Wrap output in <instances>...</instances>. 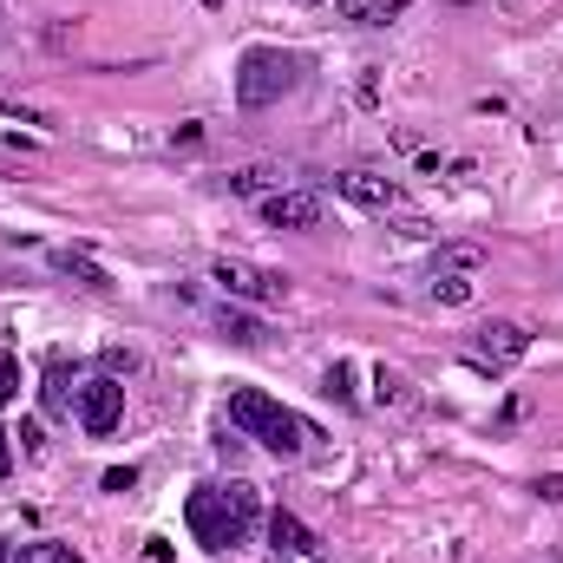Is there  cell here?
<instances>
[{"label":"cell","instance_id":"obj_19","mask_svg":"<svg viewBox=\"0 0 563 563\" xmlns=\"http://www.w3.org/2000/svg\"><path fill=\"white\" fill-rule=\"evenodd\" d=\"M13 394H20V361L0 354V407H13Z\"/></svg>","mask_w":563,"mask_h":563},{"label":"cell","instance_id":"obj_17","mask_svg":"<svg viewBox=\"0 0 563 563\" xmlns=\"http://www.w3.org/2000/svg\"><path fill=\"white\" fill-rule=\"evenodd\" d=\"M432 301L439 308H465L472 301V276H432Z\"/></svg>","mask_w":563,"mask_h":563},{"label":"cell","instance_id":"obj_6","mask_svg":"<svg viewBox=\"0 0 563 563\" xmlns=\"http://www.w3.org/2000/svg\"><path fill=\"white\" fill-rule=\"evenodd\" d=\"M217 282L230 288V301H263V308H276L282 295H288V276L256 269V263H243V256H223V263H217Z\"/></svg>","mask_w":563,"mask_h":563},{"label":"cell","instance_id":"obj_3","mask_svg":"<svg viewBox=\"0 0 563 563\" xmlns=\"http://www.w3.org/2000/svg\"><path fill=\"white\" fill-rule=\"evenodd\" d=\"M295 86H301V59L282 53V46H250L243 66H236V106H250V112L288 99Z\"/></svg>","mask_w":563,"mask_h":563},{"label":"cell","instance_id":"obj_20","mask_svg":"<svg viewBox=\"0 0 563 563\" xmlns=\"http://www.w3.org/2000/svg\"><path fill=\"white\" fill-rule=\"evenodd\" d=\"M132 485H139V472H132V465H125V472H106V492H132Z\"/></svg>","mask_w":563,"mask_h":563},{"label":"cell","instance_id":"obj_14","mask_svg":"<svg viewBox=\"0 0 563 563\" xmlns=\"http://www.w3.org/2000/svg\"><path fill=\"white\" fill-rule=\"evenodd\" d=\"M217 321H223V334H230V341H236V347H263V341H269V334H263V321H256V314H236V308H223V314H217Z\"/></svg>","mask_w":563,"mask_h":563},{"label":"cell","instance_id":"obj_12","mask_svg":"<svg viewBox=\"0 0 563 563\" xmlns=\"http://www.w3.org/2000/svg\"><path fill=\"white\" fill-rule=\"evenodd\" d=\"M407 7H413V0H347V20H361V26H394Z\"/></svg>","mask_w":563,"mask_h":563},{"label":"cell","instance_id":"obj_16","mask_svg":"<svg viewBox=\"0 0 563 563\" xmlns=\"http://www.w3.org/2000/svg\"><path fill=\"white\" fill-rule=\"evenodd\" d=\"M59 269H66V276H79L86 288H112V276H106L92 256H73V250H59Z\"/></svg>","mask_w":563,"mask_h":563},{"label":"cell","instance_id":"obj_4","mask_svg":"<svg viewBox=\"0 0 563 563\" xmlns=\"http://www.w3.org/2000/svg\"><path fill=\"white\" fill-rule=\"evenodd\" d=\"M334 190H341L347 203H361V210H380V217H400V210H413V203H407V190H400L387 170H367V164L341 170V177H334Z\"/></svg>","mask_w":563,"mask_h":563},{"label":"cell","instance_id":"obj_18","mask_svg":"<svg viewBox=\"0 0 563 563\" xmlns=\"http://www.w3.org/2000/svg\"><path fill=\"white\" fill-rule=\"evenodd\" d=\"M46 413H66V361L46 367Z\"/></svg>","mask_w":563,"mask_h":563},{"label":"cell","instance_id":"obj_13","mask_svg":"<svg viewBox=\"0 0 563 563\" xmlns=\"http://www.w3.org/2000/svg\"><path fill=\"white\" fill-rule=\"evenodd\" d=\"M13 563H79V551H73V544H59V538H33V544H20V551H13Z\"/></svg>","mask_w":563,"mask_h":563},{"label":"cell","instance_id":"obj_9","mask_svg":"<svg viewBox=\"0 0 563 563\" xmlns=\"http://www.w3.org/2000/svg\"><path fill=\"white\" fill-rule=\"evenodd\" d=\"M263 223L269 230H314L321 223V197L314 190H276V197H263Z\"/></svg>","mask_w":563,"mask_h":563},{"label":"cell","instance_id":"obj_1","mask_svg":"<svg viewBox=\"0 0 563 563\" xmlns=\"http://www.w3.org/2000/svg\"><path fill=\"white\" fill-rule=\"evenodd\" d=\"M256 518H263V498H256V485H197L190 498H184V525H190V538L203 544V551H236V544H250V531H256Z\"/></svg>","mask_w":563,"mask_h":563},{"label":"cell","instance_id":"obj_7","mask_svg":"<svg viewBox=\"0 0 563 563\" xmlns=\"http://www.w3.org/2000/svg\"><path fill=\"white\" fill-rule=\"evenodd\" d=\"M119 420H125V387H119L112 374L86 380V387H79V426H86L92 439H106V432H119Z\"/></svg>","mask_w":563,"mask_h":563},{"label":"cell","instance_id":"obj_5","mask_svg":"<svg viewBox=\"0 0 563 563\" xmlns=\"http://www.w3.org/2000/svg\"><path fill=\"white\" fill-rule=\"evenodd\" d=\"M525 354H531V328H525V321H485V328L472 334V361L492 367V374L518 367Z\"/></svg>","mask_w":563,"mask_h":563},{"label":"cell","instance_id":"obj_8","mask_svg":"<svg viewBox=\"0 0 563 563\" xmlns=\"http://www.w3.org/2000/svg\"><path fill=\"white\" fill-rule=\"evenodd\" d=\"M269 544H276L282 563H334L328 551H321V538H314L295 511H276V518H269Z\"/></svg>","mask_w":563,"mask_h":563},{"label":"cell","instance_id":"obj_15","mask_svg":"<svg viewBox=\"0 0 563 563\" xmlns=\"http://www.w3.org/2000/svg\"><path fill=\"white\" fill-rule=\"evenodd\" d=\"M374 400H380V407H407V400H413V387H407V374H394V367H380V374H374Z\"/></svg>","mask_w":563,"mask_h":563},{"label":"cell","instance_id":"obj_10","mask_svg":"<svg viewBox=\"0 0 563 563\" xmlns=\"http://www.w3.org/2000/svg\"><path fill=\"white\" fill-rule=\"evenodd\" d=\"M230 190H236V197H276L288 184H282L276 164H243V170H230Z\"/></svg>","mask_w":563,"mask_h":563},{"label":"cell","instance_id":"obj_22","mask_svg":"<svg viewBox=\"0 0 563 563\" xmlns=\"http://www.w3.org/2000/svg\"><path fill=\"white\" fill-rule=\"evenodd\" d=\"M7 472H13V439L0 432V478H7Z\"/></svg>","mask_w":563,"mask_h":563},{"label":"cell","instance_id":"obj_21","mask_svg":"<svg viewBox=\"0 0 563 563\" xmlns=\"http://www.w3.org/2000/svg\"><path fill=\"white\" fill-rule=\"evenodd\" d=\"M538 492H544V505H563V478H544Z\"/></svg>","mask_w":563,"mask_h":563},{"label":"cell","instance_id":"obj_2","mask_svg":"<svg viewBox=\"0 0 563 563\" xmlns=\"http://www.w3.org/2000/svg\"><path fill=\"white\" fill-rule=\"evenodd\" d=\"M230 426H236L243 439L269 445L276 459H301L308 439H314V426L301 420V413H288L276 394H263V387H230Z\"/></svg>","mask_w":563,"mask_h":563},{"label":"cell","instance_id":"obj_11","mask_svg":"<svg viewBox=\"0 0 563 563\" xmlns=\"http://www.w3.org/2000/svg\"><path fill=\"white\" fill-rule=\"evenodd\" d=\"M478 269H485V250L478 243H445L439 263H432V276H478Z\"/></svg>","mask_w":563,"mask_h":563}]
</instances>
